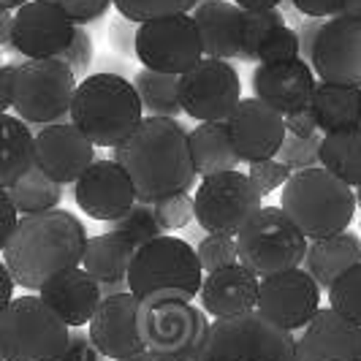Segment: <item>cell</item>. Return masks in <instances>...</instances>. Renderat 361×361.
<instances>
[{"label":"cell","instance_id":"cell-28","mask_svg":"<svg viewBox=\"0 0 361 361\" xmlns=\"http://www.w3.org/2000/svg\"><path fill=\"white\" fill-rule=\"evenodd\" d=\"M36 166V133L17 114H0V188H11Z\"/></svg>","mask_w":361,"mask_h":361},{"label":"cell","instance_id":"cell-2","mask_svg":"<svg viewBox=\"0 0 361 361\" xmlns=\"http://www.w3.org/2000/svg\"><path fill=\"white\" fill-rule=\"evenodd\" d=\"M87 239L85 223L68 209L22 215L3 247V264L19 288L38 293L52 277L82 267Z\"/></svg>","mask_w":361,"mask_h":361},{"label":"cell","instance_id":"cell-1","mask_svg":"<svg viewBox=\"0 0 361 361\" xmlns=\"http://www.w3.org/2000/svg\"><path fill=\"white\" fill-rule=\"evenodd\" d=\"M111 161L126 169L142 204L188 193L199 177L190 161L188 128L174 117H145L123 145L111 149Z\"/></svg>","mask_w":361,"mask_h":361},{"label":"cell","instance_id":"cell-6","mask_svg":"<svg viewBox=\"0 0 361 361\" xmlns=\"http://www.w3.org/2000/svg\"><path fill=\"white\" fill-rule=\"evenodd\" d=\"M196 361H296V334L277 329L258 310L215 318Z\"/></svg>","mask_w":361,"mask_h":361},{"label":"cell","instance_id":"cell-54","mask_svg":"<svg viewBox=\"0 0 361 361\" xmlns=\"http://www.w3.org/2000/svg\"><path fill=\"white\" fill-rule=\"evenodd\" d=\"M98 288H101V299L117 296V293H128V280H120V283H104V286H98Z\"/></svg>","mask_w":361,"mask_h":361},{"label":"cell","instance_id":"cell-16","mask_svg":"<svg viewBox=\"0 0 361 361\" xmlns=\"http://www.w3.org/2000/svg\"><path fill=\"white\" fill-rule=\"evenodd\" d=\"M142 315L145 305L130 290L101 299L95 315L87 324V334L104 359L126 361L147 353L142 337Z\"/></svg>","mask_w":361,"mask_h":361},{"label":"cell","instance_id":"cell-49","mask_svg":"<svg viewBox=\"0 0 361 361\" xmlns=\"http://www.w3.org/2000/svg\"><path fill=\"white\" fill-rule=\"evenodd\" d=\"M326 19H305L302 22V27L296 30V36H299V57L302 60H310V52H312V47H315V41H318V33H321V27H324Z\"/></svg>","mask_w":361,"mask_h":361},{"label":"cell","instance_id":"cell-15","mask_svg":"<svg viewBox=\"0 0 361 361\" xmlns=\"http://www.w3.org/2000/svg\"><path fill=\"white\" fill-rule=\"evenodd\" d=\"M307 63L326 85L361 87V17L326 19Z\"/></svg>","mask_w":361,"mask_h":361},{"label":"cell","instance_id":"cell-5","mask_svg":"<svg viewBox=\"0 0 361 361\" xmlns=\"http://www.w3.org/2000/svg\"><path fill=\"white\" fill-rule=\"evenodd\" d=\"M356 207V190L329 174L324 166L290 174L280 196V209L310 242L348 231Z\"/></svg>","mask_w":361,"mask_h":361},{"label":"cell","instance_id":"cell-51","mask_svg":"<svg viewBox=\"0 0 361 361\" xmlns=\"http://www.w3.org/2000/svg\"><path fill=\"white\" fill-rule=\"evenodd\" d=\"M14 277H11V271L8 267L0 261V312L11 305V299H14Z\"/></svg>","mask_w":361,"mask_h":361},{"label":"cell","instance_id":"cell-44","mask_svg":"<svg viewBox=\"0 0 361 361\" xmlns=\"http://www.w3.org/2000/svg\"><path fill=\"white\" fill-rule=\"evenodd\" d=\"M49 3H54L79 27L92 22V19L104 17L109 11V6H111V0H49Z\"/></svg>","mask_w":361,"mask_h":361},{"label":"cell","instance_id":"cell-20","mask_svg":"<svg viewBox=\"0 0 361 361\" xmlns=\"http://www.w3.org/2000/svg\"><path fill=\"white\" fill-rule=\"evenodd\" d=\"M92 161H95V145L73 123L38 128L36 166L57 185H73Z\"/></svg>","mask_w":361,"mask_h":361},{"label":"cell","instance_id":"cell-17","mask_svg":"<svg viewBox=\"0 0 361 361\" xmlns=\"http://www.w3.org/2000/svg\"><path fill=\"white\" fill-rule=\"evenodd\" d=\"M71 19L66 17L49 0H27L14 11L11 25V49L25 60H47L60 57L73 36Z\"/></svg>","mask_w":361,"mask_h":361},{"label":"cell","instance_id":"cell-34","mask_svg":"<svg viewBox=\"0 0 361 361\" xmlns=\"http://www.w3.org/2000/svg\"><path fill=\"white\" fill-rule=\"evenodd\" d=\"M109 231L126 236L128 242L136 245V247H142V245H147V242H152V239H158L163 234V228L155 220V212H152V204H142V201H136L123 217L111 220Z\"/></svg>","mask_w":361,"mask_h":361},{"label":"cell","instance_id":"cell-32","mask_svg":"<svg viewBox=\"0 0 361 361\" xmlns=\"http://www.w3.org/2000/svg\"><path fill=\"white\" fill-rule=\"evenodd\" d=\"M133 87L145 109V117H180V76L142 68L133 76Z\"/></svg>","mask_w":361,"mask_h":361},{"label":"cell","instance_id":"cell-23","mask_svg":"<svg viewBox=\"0 0 361 361\" xmlns=\"http://www.w3.org/2000/svg\"><path fill=\"white\" fill-rule=\"evenodd\" d=\"M258 283L261 277L242 264L207 271L201 283V310L209 318H234L258 307Z\"/></svg>","mask_w":361,"mask_h":361},{"label":"cell","instance_id":"cell-29","mask_svg":"<svg viewBox=\"0 0 361 361\" xmlns=\"http://www.w3.org/2000/svg\"><path fill=\"white\" fill-rule=\"evenodd\" d=\"M310 109L315 114V123L321 133H337L345 128L361 123V87H343V85H326L318 82Z\"/></svg>","mask_w":361,"mask_h":361},{"label":"cell","instance_id":"cell-3","mask_svg":"<svg viewBox=\"0 0 361 361\" xmlns=\"http://www.w3.org/2000/svg\"><path fill=\"white\" fill-rule=\"evenodd\" d=\"M126 280L128 290L145 307L158 302H193L204 283V269L196 247L180 236L161 234L136 247Z\"/></svg>","mask_w":361,"mask_h":361},{"label":"cell","instance_id":"cell-42","mask_svg":"<svg viewBox=\"0 0 361 361\" xmlns=\"http://www.w3.org/2000/svg\"><path fill=\"white\" fill-rule=\"evenodd\" d=\"M57 60H63L68 68L73 71L76 79H85L87 71H90V63H92V38L85 27H73V36L71 44L66 47V52L60 54Z\"/></svg>","mask_w":361,"mask_h":361},{"label":"cell","instance_id":"cell-27","mask_svg":"<svg viewBox=\"0 0 361 361\" xmlns=\"http://www.w3.org/2000/svg\"><path fill=\"white\" fill-rule=\"evenodd\" d=\"M188 147L199 177L234 171L236 166H242V158L231 145L226 123H199L193 130H188Z\"/></svg>","mask_w":361,"mask_h":361},{"label":"cell","instance_id":"cell-38","mask_svg":"<svg viewBox=\"0 0 361 361\" xmlns=\"http://www.w3.org/2000/svg\"><path fill=\"white\" fill-rule=\"evenodd\" d=\"M274 158L283 163L290 174L305 171V169H312V166H318V158H321V136L315 133V136L302 139V136H290V133H286L283 147L277 149Z\"/></svg>","mask_w":361,"mask_h":361},{"label":"cell","instance_id":"cell-4","mask_svg":"<svg viewBox=\"0 0 361 361\" xmlns=\"http://www.w3.org/2000/svg\"><path fill=\"white\" fill-rule=\"evenodd\" d=\"M71 123L95 147L123 145L145 120V109L133 82L120 73H90L73 90Z\"/></svg>","mask_w":361,"mask_h":361},{"label":"cell","instance_id":"cell-21","mask_svg":"<svg viewBox=\"0 0 361 361\" xmlns=\"http://www.w3.org/2000/svg\"><path fill=\"white\" fill-rule=\"evenodd\" d=\"M315 85L318 79L310 68V63L302 57L286 60V63H258L253 71L255 98L269 104L283 117L310 106Z\"/></svg>","mask_w":361,"mask_h":361},{"label":"cell","instance_id":"cell-48","mask_svg":"<svg viewBox=\"0 0 361 361\" xmlns=\"http://www.w3.org/2000/svg\"><path fill=\"white\" fill-rule=\"evenodd\" d=\"M17 220H19V215H17V209H14V204L8 199L6 188H0V253H3V247H6L11 231H14Z\"/></svg>","mask_w":361,"mask_h":361},{"label":"cell","instance_id":"cell-26","mask_svg":"<svg viewBox=\"0 0 361 361\" xmlns=\"http://www.w3.org/2000/svg\"><path fill=\"white\" fill-rule=\"evenodd\" d=\"M356 264H361V236L356 231H343L326 239H312L307 245L302 269H307L310 277L318 283V288L329 290L345 269Z\"/></svg>","mask_w":361,"mask_h":361},{"label":"cell","instance_id":"cell-37","mask_svg":"<svg viewBox=\"0 0 361 361\" xmlns=\"http://www.w3.org/2000/svg\"><path fill=\"white\" fill-rule=\"evenodd\" d=\"M201 0H111V6L126 19L142 25L149 19L174 17V14H188L199 6Z\"/></svg>","mask_w":361,"mask_h":361},{"label":"cell","instance_id":"cell-43","mask_svg":"<svg viewBox=\"0 0 361 361\" xmlns=\"http://www.w3.org/2000/svg\"><path fill=\"white\" fill-rule=\"evenodd\" d=\"M247 177H250L255 190H258V196L264 199V196H269V193H274L277 188H283V185L288 182L290 171L283 166V163L277 161V158H269V161L250 163Z\"/></svg>","mask_w":361,"mask_h":361},{"label":"cell","instance_id":"cell-25","mask_svg":"<svg viewBox=\"0 0 361 361\" xmlns=\"http://www.w3.org/2000/svg\"><path fill=\"white\" fill-rule=\"evenodd\" d=\"M204 57L242 60V8L231 0H207L193 8Z\"/></svg>","mask_w":361,"mask_h":361},{"label":"cell","instance_id":"cell-58","mask_svg":"<svg viewBox=\"0 0 361 361\" xmlns=\"http://www.w3.org/2000/svg\"><path fill=\"white\" fill-rule=\"evenodd\" d=\"M356 204H359V207H361V185H359V188H356Z\"/></svg>","mask_w":361,"mask_h":361},{"label":"cell","instance_id":"cell-30","mask_svg":"<svg viewBox=\"0 0 361 361\" xmlns=\"http://www.w3.org/2000/svg\"><path fill=\"white\" fill-rule=\"evenodd\" d=\"M136 253V245H130L126 236L106 231L87 239L85 258H82V269L90 274L98 286L104 283H120L128 277L130 261Z\"/></svg>","mask_w":361,"mask_h":361},{"label":"cell","instance_id":"cell-7","mask_svg":"<svg viewBox=\"0 0 361 361\" xmlns=\"http://www.w3.org/2000/svg\"><path fill=\"white\" fill-rule=\"evenodd\" d=\"M71 329L41 296H14L0 312V353L6 361H57L68 348Z\"/></svg>","mask_w":361,"mask_h":361},{"label":"cell","instance_id":"cell-47","mask_svg":"<svg viewBox=\"0 0 361 361\" xmlns=\"http://www.w3.org/2000/svg\"><path fill=\"white\" fill-rule=\"evenodd\" d=\"M296 11L307 14L310 19H329L340 14L343 0H290Z\"/></svg>","mask_w":361,"mask_h":361},{"label":"cell","instance_id":"cell-35","mask_svg":"<svg viewBox=\"0 0 361 361\" xmlns=\"http://www.w3.org/2000/svg\"><path fill=\"white\" fill-rule=\"evenodd\" d=\"M326 293H329V307L343 315L345 321L361 326V264L345 269Z\"/></svg>","mask_w":361,"mask_h":361},{"label":"cell","instance_id":"cell-31","mask_svg":"<svg viewBox=\"0 0 361 361\" xmlns=\"http://www.w3.org/2000/svg\"><path fill=\"white\" fill-rule=\"evenodd\" d=\"M318 166H324L329 174L343 180L350 188L361 185V123L345 128L337 133L321 136V158Z\"/></svg>","mask_w":361,"mask_h":361},{"label":"cell","instance_id":"cell-13","mask_svg":"<svg viewBox=\"0 0 361 361\" xmlns=\"http://www.w3.org/2000/svg\"><path fill=\"white\" fill-rule=\"evenodd\" d=\"M242 101V82L228 60L201 57L180 76V106L199 123H226Z\"/></svg>","mask_w":361,"mask_h":361},{"label":"cell","instance_id":"cell-46","mask_svg":"<svg viewBox=\"0 0 361 361\" xmlns=\"http://www.w3.org/2000/svg\"><path fill=\"white\" fill-rule=\"evenodd\" d=\"M283 120H286V133H290V136H302V139H307V136L321 133V130H318V123H315V114H312V109L310 106L299 109V111H293V114L283 117Z\"/></svg>","mask_w":361,"mask_h":361},{"label":"cell","instance_id":"cell-55","mask_svg":"<svg viewBox=\"0 0 361 361\" xmlns=\"http://www.w3.org/2000/svg\"><path fill=\"white\" fill-rule=\"evenodd\" d=\"M337 17H361V0H343Z\"/></svg>","mask_w":361,"mask_h":361},{"label":"cell","instance_id":"cell-10","mask_svg":"<svg viewBox=\"0 0 361 361\" xmlns=\"http://www.w3.org/2000/svg\"><path fill=\"white\" fill-rule=\"evenodd\" d=\"M207 329L209 318L193 302H158L142 315L147 353L158 361H196Z\"/></svg>","mask_w":361,"mask_h":361},{"label":"cell","instance_id":"cell-45","mask_svg":"<svg viewBox=\"0 0 361 361\" xmlns=\"http://www.w3.org/2000/svg\"><path fill=\"white\" fill-rule=\"evenodd\" d=\"M57 361H104V356H101V350L92 345L87 329H71V334H68V348H66V353Z\"/></svg>","mask_w":361,"mask_h":361},{"label":"cell","instance_id":"cell-57","mask_svg":"<svg viewBox=\"0 0 361 361\" xmlns=\"http://www.w3.org/2000/svg\"><path fill=\"white\" fill-rule=\"evenodd\" d=\"M126 361H158V359L149 356V353H142V356H133V359H126Z\"/></svg>","mask_w":361,"mask_h":361},{"label":"cell","instance_id":"cell-41","mask_svg":"<svg viewBox=\"0 0 361 361\" xmlns=\"http://www.w3.org/2000/svg\"><path fill=\"white\" fill-rule=\"evenodd\" d=\"M296 57H299V36L293 27L286 25L261 44V49L255 52V63H286Z\"/></svg>","mask_w":361,"mask_h":361},{"label":"cell","instance_id":"cell-36","mask_svg":"<svg viewBox=\"0 0 361 361\" xmlns=\"http://www.w3.org/2000/svg\"><path fill=\"white\" fill-rule=\"evenodd\" d=\"M280 27H286V17L277 8H271V11H242V60L253 63L261 44Z\"/></svg>","mask_w":361,"mask_h":361},{"label":"cell","instance_id":"cell-53","mask_svg":"<svg viewBox=\"0 0 361 361\" xmlns=\"http://www.w3.org/2000/svg\"><path fill=\"white\" fill-rule=\"evenodd\" d=\"M11 25H14V14L8 8H0V47L11 41Z\"/></svg>","mask_w":361,"mask_h":361},{"label":"cell","instance_id":"cell-9","mask_svg":"<svg viewBox=\"0 0 361 361\" xmlns=\"http://www.w3.org/2000/svg\"><path fill=\"white\" fill-rule=\"evenodd\" d=\"M76 85L73 71L57 57L14 63L11 109L30 128L66 123Z\"/></svg>","mask_w":361,"mask_h":361},{"label":"cell","instance_id":"cell-12","mask_svg":"<svg viewBox=\"0 0 361 361\" xmlns=\"http://www.w3.org/2000/svg\"><path fill=\"white\" fill-rule=\"evenodd\" d=\"M133 49L142 68L182 76L204 57L196 22L190 14H174L142 22L133 36Z\"/></svg>","mask_w":361,"mask_h":361},{"label":"cell","instance_id":"cell-11","mask_svg":"<svg viewBox=\"0 0 361 361\" xmlns=\"http://www.w3.org/2000/svg\"><path fill=\"white\" fill-rule=\"evenodd\" d=\"M261 207L264 199L258 196L250 177L234 169L201 177L193 196V220L209 234L236 236Z\"/></svg>","mask_w":361,"mask_h":361},{"label":"cell","instance_id":"cell-33","mask_svg":"<svg viewBox=\"0 0 361 361\" xmlns=\"http://www.w3.org/2000/svg\"><path fill=\"white\" fill-rule=\"evenodd\" d=\"M8 199L14 204L17 215H38V212H49L57 209L63 201V185L49 180L38 166H33L25 177H19L11 188H6Z\"/></svg>","mask_w":361,"mask_h":361},{"label":"cell","instance_id":"cell-52","mask_svg":"<svg viewBox=\"0 0 361 361\" xmlns=\"http://www.w3.org/2000/svg\"><path fill=\"white\" fill-rule=\"evenodd\" d=\"M234 6H239L242 11H271L277 8L283 0H231Z\"/></svg>","mask_w":361,"mask_h":361},{"label":"cell","instance_id":"cell-60","mask_svg":"<svg viewBox=\"0 0 361 361\" xmlns=\"http://www.w3.org/2000/svg\"><path fill=\"white\" fill-rule=\"evenodd\" d=\"M201 3H207V0H201Z\"/></svg>","mask_w":361,"mask_h":361},{"label":"cell","instance_id":"cell-19","mask_svg":"<svg viewBox=\"0 0 361 361\" xmlns=\"http://www.w3.org/2000/svg\"><path fill=\"white\" fill-rule=\"evenodd\" d=\"M231 145L242 163L269 161L286 139V120L280 111L258 98H242L226 120Z\"/></svg>","mask_w":361,"mask_h":361},{"label":"cell","instance_id":"cell-24","mask_svg":"<svg viewBox=\"0 0 361 361\" xmlns=\"http://www.w3.org/2000/svg\"><path fill=\"white\" fill-rule=\"evenodd\" d=\"M38 296L68 329H85L101 305V288L82 267L52 277Z\"/></svg>","mask_w":361,"mask_h":361},{"label":"cell","instance_id":"cell-39","mask_svg":"<svg viewBox=\"0 0 361 361\" xmlns=\"http://www.w3.org/2000/svg\"><path fill=\"white\" fill-rule=\"evenodd\" d=\"M196 255L201 261V269L207 271L223 269V267H231L239 264V255H236V236L231 234H209L204 236L196 247Z\"/></svg>","mask_w":361,"mask_h":361},{"label":"cell","instance_id":"cell-22","mask_svg":"<svg viewBox=\"0 0 361 361\" xmlns=\"http://www.w3.org/2000/svg\"><path fill=\"white\" fill-rule=\"evenodd\" d=\"M296 361H361V326L321 307L296 337Z\"/></svg>","mask_w":361,"mask_h":361},{"label":"cell","instance_id":"cell-18","mask_svg":"<svg viewBox=\"0 0 361 361\" xmlns=\"http://www.w3.org/2000/svg\"><path fill=\"white\" fill-rule=\"evenodd\" d=\"M73 199L87 217L111 223L136 204V190L120 163L111 158H95L87 171L73 182Z\"/></svg>","mask_w":361,"mask_h":361},{"label":"cell","instance_id":"cell-56","mask_svg":"<svg viewBox=\"0 0 361 361\" xmlns=\"http://www.w3.org/2000/svg\"><path fill=\"white\" fill-rule=\"evenodd\" d=\"M27 0H0V8H8V11H17L19 6H25Z\"/></svg>","mask_w":361,"mask_h":361},{"label":"cell","instance_id":"cell-50","mask_svg":"<svg viewBox=\"0 0 361 361\" xmlns=\"http://www.w3.org/2000/svg\"><path fill=\"white\" fill-rule=\"evenodd\" d=\"M11 90H14V63L0 66V114L11 109Z\"/></svg>","mask_w":361,"mask_h":361},{"label":"cell","instance_id":"cell-59","mask_svg":"<svg viewBox=\"0 0 361 361\" xmlns=\"http://www.w3.org/2000/svg\"><path fill=\"white\" fill-rule=\"evenodd\" d=\"M0 361H6V359H3V353H0Z\"/></svg>","mask_w":361,"mask_h":361},{"label":"cell","instance_id":"cell-14","mask_svg":"<svg viewBox=\"0 0 361 361\" xmlns=\"http://www.w3.org/2000/svg\"><path fill=\"white\" fill-rule=\"evenodd\" d=\"M258 312L283 331H302L321 310V288L307 269H288L261 277L258 283Z\"/></svg>","mask_w":361,"mask_h":361},{"label":"cell","instance_id":"cell-40","mask_svg":"<svg viewBox=\"0 0 361 361\" xmlns=\"http://www.w3.org/2000/svg\"><path fill=\"white\" fill-rule=\"evenodd\" d=\"M155 220L163 231H180L193 220V196L190 193H174L152 204Z\"/></svg>","mask_w":361,"mask_h":361},{"label":"cell","instance_id":"cell-8","mask_svg":"<svg viewBox=\"0 0 361 361\" xmlns=\"http://www.w3.org/2000/svg\"><path fill=\"white\" fill-rule=\"evenodd\" d=\"M307 245L310 239L280 207H261L236 234L239 264L258 277L299 269L305 264Z\"/></svg>","mask_w":361,"mask_h":361}]
</instances>
